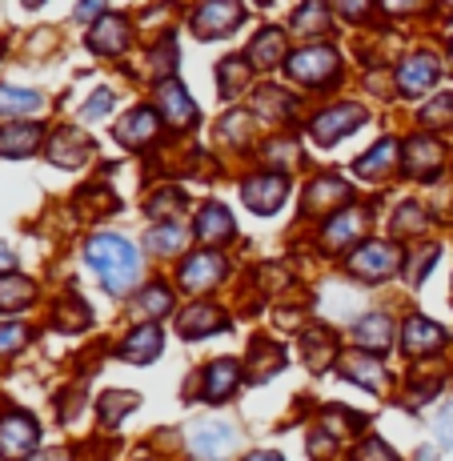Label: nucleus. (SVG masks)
I'll use <instances>...</instances> for the list:
<instances>
[{
	"label": "nucleus",
	"mask_w": 453,
	"mask_h": 461,
	"mask_svg": "<svg viewBox=\"0 0 453 461\" xmlns=\"http://www.w3.org/2000/svg\"><path fill=\"white\" fill-rule=\"evenodd\" d=\"M88 253V265L96 269V277H101V285L109 289V294H129L132 285H137L140 277V257L132 249L124 237H113V233H101L93 237V241L85 245Z\"/></svg>",
	"instance_id": "1"
},
{
	"label": "nucleus",
	"mask_w": 453,
	"mask_h": 461,
	"mask_svg": "<svg viewBox=\"0 0 453 461\" xmlns=\"http://www.w3.org/2000/svg\"><path fill=\"white\" fill-rule=\"evenodd\" d=\"M337 68H341L337 65V52L322 49V44L293 52V57L285 60V73L293 77V81H301V85H330L337 77Z\"/></svg>",
	"instance_id": "2"
},
{
	"label": "nucleus",
	"mask_w": 453,
	"mask_h": 461,
	"mask_svg": "<svg viewBox=\"0 0 453 461\" xmlns=\"http://www.w3.org/2000/svg\"><path fill=\"white\" fill-rule=\"evenodd\" d=\"M397 265H402V253H397V245H389V241H366L358 253L349 257V273L361 277V281L394 277Z\"/></svg>",
	"instance_id": "3"
},
{
	"label": "nucleus",
	"mask_w": 453,
	"mask_h": 461,
	"mask_svg": "<svg viewBox=\"0 0 453 461\" xmlns=\"http://www.w3.org/2000/svg\"><path fill=\"white\" fill-rule=\"evenodd\" d=\"M37 421L29 413H5L0 418V457L5 461H24L37 446Z\"/></svg>",
	"instance_id": "4"
},
{
	"label": "nucleus",
	"mask_w": 453,
	"mask_h": 461,
	"mask_svg": "<svg viewBox=\"0 0 453 461\" xmlns=\"http://www.w3.org/2000/svg\"><path fill=\"white\" fill-rule=\"evenodd\" d=\"M221 277H225V257L221 253H193L189 261L181 265V285L189 289V294H209V289L221 285Z\"/></svg>",
	"instance_id": "5"
},
{
	"label": "nucleus",
	"mask_w": 453,
	"mask_h": 461,
	"mask_svg": "<svg viewBox=\"0 0 453 461\" xmlns=\"http://www.w3.org/2000/svg\"><path fill=\"white\" fill-rule=\"evenodd\" d=\"M366 121V109L361 104H337V109H325L313 117V140L317 145H333V140H341L345 132H353Z\"/></svg>",
	"instance_id": "6"
},
{
	"label": "nucleus",
	"mask_w": 453,
	"mask_h": 461,
	"mask_svg": "<svg viewBox=\"0 0 453 461\" xmlns=\"http://www.w3.org/2000/svg\"><path fill=\"white\" fill-rule=\"evenodd\" d=\"M189 446H193V454L197 457L221 461L229 449L237 446V429L233 425H225V421H205V425H197V429L189 433Z\"/></svg>",
	"instance_id": "7"
},
{
	"label": "nucleus",
	"mask_w": 453,
	"mask_h": 461,
	"mask_svg": "<svg viewBox=\"0 0 453 461\" xmlns=\"http://www.w3.org/2000/svg\"><path fill=\"white\" fill-rule=\"evenodd\" d=\"M285 193H289V181L281 173H261L253 181H245V205L253 212H277L285 205Z\"/></svg>",
	"instance_id": "8"
},
{
	"label": "nucleus",
	"mask_w": 453,
	"mask_h": 461,
	"mask_svg": "<svg viewBox=\"0 0 453 461\" xmlns=\"http://www.w3.org/2000/svg\"><path fill=\"white\" fill-rule=\"evenodd\" d=\"M161 345H165L161 325H157V321H145V325H137V330H132V333L121 341V357L132 361V366H149V361L161 353Z\"/></svg>",
	"instance_id": "9"
},
{
	"label": "nucleus",
	"mask_w": 453,
	"mask_h": 461,
	"mask_svg": "<svg viewBox=\"0 0 453 461\" xmlns=\"http://www.w3.org/2000/svg\"><path fill=\"white\" fill-rule=\"evenodd\" d=\"M241 5H205V8H197L193 13V24H197V32L205 41H213V37H225V32H233L237 24H241Z\"/></svg>",
	"instance_id": "10"
},
{
	"label": "nucleus",
	"mask_w": 453,
	"mask_h": 461,
	"mask_svg": "<svg viewBox=\"0 0 453 461\" xmlns=\"http://www.w3.org/2000/svg\"><path fill=\"white\" fill-rule=\"evenodd\" d=\"M438 77H441L438 57H430V52H417V57H410L402 65V73H397V85H402L405 96H417V93H425V88L438 81Z\"/></svg>",
	"instance_id": "11"
},
{
	"label": "nucleus",
	"mask_w": 453,
	"mask_h": 461,
	"mask_svg": "<svg viewBox=\"0 0 453 461\" xmlns=\"http://www.w3.org/2000/svg\"><path fill=\"white\" fill-rule=\"evenodd\" d=\"M157 101H161V117L173 129H185V125L197 121V104H193V96H185V88L177 81H165L161 88H157Z\"/></svg>",
	"instance_id": "12"
},
{
	"label": "nucleus",
	"mask_w": 453,
	"mask_h": 461,
	"mask_svg": "<svg viewBox=\"0 0 453 461\" xmlns=\"http://www.w3.org/2000/svg\"><path fill=\"white\" fill-rule=\"evenodd\" d=\"M402 345H405V353H413V357H430L433 349H441V345H446V330H441V325H433L430 317H410V321H405Z\"/></svg>",
	"instance_id": "13"
},
{
	"label": "nucleus",
	"mask_w": 453,
	"mask_h": 461,
	"mask_svg": "<svg viewBox=\"0 0 453 461\" xmlns=\"http://www.w3.org/2000/svg\"><path fill=\"white\" fill-rule=\"evenodd\" d=\"M341 374L349 377V381H358L361 389H385L389 385V374H385V366H381L373 353H345V361H341Z\"/></svg>",
	"instance_id": "14"
},
{
	"label": "nucleus",
	"mask_w": 453,
	"mask_h": 461,
	"mask_svg": "<svg viewBox=\"0 0 453 461\" xmlns=\"http://www.w3.org/2000/svg\"><path fill=\"white\" fill-rule=\"evenodd\" d=\"M88 49L104 52V57H117V52L129 49V21L117 13H109L93 32H88Z\"/></svg>",
	"instance_id": "15"
},
{
	"label": "nucleus",
	"mask_w": 453,
	"mask_h": 461,
	"mask_svg": "<svg viewBox=\"0 0 453 461\" xmlns=\"http://www.w3.org/2000/svg\"><path fill=\"white\" fill-rule=\"evenodd\" d=\"M41 137H44L41 125H29V121H21V125H5V129H0V157L21 161V157L37 153Z\"/></svg>",
	"instance_id": "16"
},
{
	"label": "nucleus",
	"mask_w": 453,
	"mask_h": 461,
	"mask_svg": "<svg viewBox=\"0 0 453 461\" xmlns=\"http://www.w3.org/2000/svg\"><path fill=\"white\" fill-rule=\"evenodd\" d=\"M201 385H205L201 389L205 402H225V397L241 385V366H237V361H213L205 369V377H201Z\"/></svg>",
	"instance_id": "17"
},
{
	"label": "nucleus",
	"mask_w": 453,
	"mask_h": 461,
	"mask_svg": "<svg viewBox=\"0 0 453 461\" xmlns=\"http://www.w3.org/2000/svg\"><path fill=\"white\" fill-rule=\"evenodd\" d=\"M157 129H161V121H157L153 109H132L129 117L121 121L117 140L121 145H129V149H140V145H149V140L157 137Z\"/></svg>",
	"instance_id": "18"
},
{
	"label": "nucleus",
	"mask_w": 453,
	"mask_h": 461,
	"mask_svg": "<svg viewBox=\"0 0 453 461\" xmlns=\"http://www.w3.org/2000/svg\"><path fill=\"white\" fill-rule=\"evenodd\" d=\"M249 60L257 68H273V65H285V32L281 29H261L249 49Z\"/></svg>",
	"instance_id": "19"
},
{
	"label": "nucleus",
	"mask_w": 453,
	"mask_h": 461,
	"mask_svg": "<svg viewBox=\"0 0 453 461\" xmlns=\"http://www.w3.org/2000/svg\"><path fill=\"white\" fill-rule=\"evenodd\" d=\"M88 137L85 132H77V129H60L57 137H52V145H49V157L57 165H81L85 157H88Z\"/></svg>",
	"instance_id": "20"
},
{
	"label": "nucleus",
	"mask_w": 453,
	"mask_h": 461,
	"mask_svg": "<svg viewBox=\"0 0 453 461\" xmlns=\"http://www.w3.org/2000/svg\"><path fill=\"white\" fill-rule=\"evenodd\" d=\"M197 241H225V237H233V217H229L225 205H205L197 212Z\"/></svg>",
	"instance_id": "21"
},
{
	"label": "nucleus",
	"mask_w": 453,
	"mask_h": 461,
	"mask_svg": "<svg viewBox=\"0 0 453 461\" xmlns=\"http://www.w3.org/2000/svg\"><path fill=\"white\" fill-rule=\"evenodd\" d=\"M389 341H394V325H389V317L381 313H369L358 321V330H353V345H361V349H389Z\"/></svg>",
	"instance_id": "22"
},
{
	"label": "nucleus",
	"mask_w": 453,
	"mask_h": 461,
	"mask_svg": "<svg viewBox=\"0 0 453 461\" xmlns=\"http://www.w3.org/2000/svg\"><path fill=\"white\" fill-rule=\"evenodd\" d=\"M44 109V96L32 88H16V85H0V117H29V113Z\"/></svg>",
	"instance_id": "23"
},
{
	"label": "nucleus",
	"mask_w": 453,
	"mask_h": 461,
	"mask_svg": "<svg viewBox=\"0 0 453 461\" xmlns=\"http://www.w3.org/2000/svg\"><path fill=\"white\" fill-rule=\"evenodd\" d=\"M441 145L433 137H417L413 145H410V153H405V168L410 173H417V176H430V173H438L441 168Z\"/></svg>",
	"instance_id": "24"
},
{
	"label": "nucleus",
	"mask_w": 453,
	"mask_h": 461,
	"mask_svg": "<svg viewBox=\"0 0 453 461\" xmlns=\"http://www.w3.org/2000/svg\"><path fill=\"white\" fill-rule=\"evenodd\" d=\"M32 297H37V289H32L29 277H16V273L0 277V313H8V309H24Z\"/></svg>",
	"instance_id": "25"
},
{
	"label": "nucleus",
	"mask_w": 453,
	"mask_h": 461,
	"mask_svg": "<svg viewBox=\"0 0 453 461\" xmlns=\"http://www.w3.org/2000/svg\"><path fill=\"white\" fill-rule=\"evenodd\" d=\"M217 330H225V313H217V309L197 305V309H189V313L181 317V333L185 337H205V333H217Z\"/></svg>",
	"instance_id": "26"
},
{
	"label": "nucleus",
	"mask_w": 453,
	"mask_h": 461,
	"mask_svg": "<svg viewBox=\"0 0 453 461\" xmlns=\"http://www.w3.org/2000/svg\"><path fill=\"white\" fill-rule=\"evenodd\" d=\"M361 212L358 209H345L341 217H333L330 225H325V245H330V249H341V245H349V237H358L361 233Z\"/></svg>",
	"instance_id": "27"
},
{
	"label": "nucleus",
	"mask_w": 453,
	"mask_h": 461,
	"mask_svg": "<svg viewBox=\"0 0 453 461\" xmlns=\"http://www.w3.org/2000/svg\"><path fill=\"white\" fill-rule=\"evenodd\" d=\"M345 197H349V185L341 176H325V181H313V189H309V209H325Z\"/></svg>",
	"instance_id": "28"
},
{
	"label": "nucleus",
	"mask_w": 453,
	"mask_h": 461,
	"mask_svg": "<svg viewBox=\"0 0 453 461\" xmlns=\"http://www.w3.org/2000/svg\"><path fill=\"white\" fill-rule=\"evenodd\" d=\"M149 253L153 257H168V253H177L185 245V229L181 225H157L153 233H149Z\"/></svg>",
	"instance_id": "29"
},
{
	"label": "nucleus",
	"mask_w": 453,
	"mask_h": 461,
	"mask_svg": "<svg viewBox=\"0 0 453 461\" xmlns=\"http://www.w3.org/2000/svg\"><path fill=\"white\" fill-rule=\"evenodd\" d=\"M137 309L145 313V321H161V313L173 309V294L165 285H149V294L137 297Z\"/></svg>",
	"instance_id": "30"
},
{
	"label": "nucleus",
	"mask_w": 453,
	"mask_h": 461,
	"mask_svg": "<svg viewBox=\"0 0 453 461\" xmlns=\"http://www.w3.org/2000/svg\"><path fill=\"white\" fill-rule=\"evenodd\" d=\"M389 161H394V140H381L377 149H369V153L358 161V173L361 176H381V173H389Z\"/></svg>",
	"instance_id": "31"
},
{
	"label": "nucleus",
	"mask_w": 453,
	"mask_h": 461,
	"mask_svg": "<svg viewBox=\"0 0 453 461\" xmlns=\"http://www.w3.org/2000/svg\"><path fill=\"white\" fill-rule=\"evenodd\" d=\"M245 81H249V65H245V60H221V93H225V96L241 93Z\"/></svg>",
	"instance_id": "32"
},
{
	"label": "nucleus",
	"mask_w": 453,
	"mask_h": 461,
	"mask_svg": "<svg viewBox=\"0 0 453 461\" xmlns=\"http://www.w3.org/2000/svg\"><path fill=\"white\" fill-rule=\"evenodd\" d=\"M132 405H137V397H132V393H104L101 397V418H104V425H117L121 413H129Z\"/></svg>",
	"instance_id": "33"
},
{
	"label": "nucleus",
	"mask_w": 453,
	"mask_h": 461,
	"mask_svg": "<svg viewBox=\"0 0 453 461\" xmlns=\"http://www.w3.org/2000/svg\"><path fill=\"white\" fill-rule=\"evenodd\" d=\"M24 341H29V325H21V321H5V325H0V357H13Z\"/></svg>",
	"instance_id": "34"
},
{
	"label": "nucleus",
	"mask_w": 453,
	"mask_h": 461,
	"mask_svg": "<svg viewBox=\"0 0 453 461\" xmlns=\"http://www.w3.org/2000/svg\"><path fill=\"white\" fill-rule=\"evenodd\" d=\"M322 24H325V8L322 5H305V8L293 13V29L297 32H322Z\"/></svg>",
	"instance_id": "35"
},
{
	"label": "nucleus",
	"mask_w": 453,
	"mask_h": 461,
	"mask_svg": "<svg viewBox=\"0 0 453 461\" xmlns=\"http://www.w3.org/2000/svg\"><path fill=\"white\" fill-rule=\"evenodd\" d=\"M353 461H397V454L381 438H369V441H361V446H358Z\"/></svg>",
	"instance_id": "36"
},
{
	"label": "nucleus",
	"mask_w": 453,
	"mask_h": 461,
	"mask_svg": "<svg viewBox=\"0 0 453 461\" xmlns=\"http://www.w3.org/2000/svg\"><path fill=\"white\" fill-rule=\"evenodd\" d=\"M249 125H253V121L245 117V113H229L225 121H221V140H245L249 137Z\"/></svg>",
	"instance_id": "37"
},
{
	"label": "nucleus",
	"mask_w": 453,
	"mask_h": 461,
	"mask_svg": "<svg viewBox=\"0 0 453 461\" xmlns=\"http://www.w3.org/2000/svg\"><path fill=\"white\" fill-rule=\"evenodd\" d=\"M449 117H453V93L438 96L430 109H421V121H425V125H441V121H449Z\"/></svg>",
	"instance_id": "38"
},
{
	"label": "nucleus",
	"mask_w": 453,
	"mask_h": 461,
	"mask_svg": "<svg viewBox=\"0 0 453 461\" xmlns=\"http://www.w3.org/2000/svg\"><path fill=\"white\" fill-rule=\"evenodd\" d=\"M433 433H438L441 446L453 449V402H449V405H441V413L433 418Z\"/></svg>",
	"instance_id": "39"
},
{
	"label": "nucleus",
	"mask_w": 453,
	"mask_h": 461,
	"mask_svg": "<svg viewBox=\"0 0 453 461\" xmlns=\"http://www.w3.org/2000/svg\"><path fill=\"white\" fill-rule=\"evenodd\" d=\"M397 233H413V229H425V212L417 209V205H405L402 212H397Z\"/></svg>",
	"instance_id": "40"
},
{
	"label": "nucleus",
	"mask_w": 453,
	"mask_h": 461,
	"mask_svg": "<svg viewBox=\"0 0 453 461\" xmlns=\"http://www.w3.org/2000/svg\"><path fill=\"white\" fill-rule=\"evenodd\" d=\"M109 109H113V93H109V88H101V93H93V101L85 104V117L96 121V117H104Z\"/></svg>",
	"instance_id": "41"
},
{
	"label": "nucleus",
	"mask_w": 453,
	"mask_h": 461,
	"mask_svg": "<svg viewBox=\"0 0 453 461\" xmlns=\"http://www.w3.org/2000/svg\"><path fill=\"white\" fill-rule=\"evenodd\" d=\"M245 461H285L281 454H273V449H257V454H249Z\"/></svg>",
	"instance_id": "42"
},
{
	"label": "nucleus",
	"mask_w": 453,
	"mask_h": 461,
	"mask_svg": "<svg viewBox=\"0 0 453 461\" xmlns=\"http://www.w3.org/2000/svg\"><path fill=\"white\" fill-rule=\"evenodd\" d=\"M32 461H68V457H65V449H44V454H37Z\"/></svg>",
	"instance_id": "43"
},
{
	"label": "nucleus",
	"mask_w": 453,
	"mask_h": 461,
	"mask_svg": "<svg viewBox=\"0 0 453 461\" xmlns=\"http://www.w3.org/2000/svg\"><path fill=\"white\" fill-rule=\"evenodd\" d=\"M8 265H13V257H8V249L0 245V269H8Z\"/></svg>",
	"instance_id": "44"
},
{
	"label": "nucleus",
	"mask_w": 453,
	"mask_h": 461,
	"mask_svg": "<svg viewBox=\"0 0 453 461\" xmlns=\"http://www.w3.org/2000/svg\"><path fill=\"white\" fill-rule=\"evenodd\" d=\"M140 461H153V457H140Z\"/></svg>",
	"instance_id": "45"
},
{
	"label": "nucleus",
	"mask_w": 453,
	"mask_h": 461,
	"mask_svg": "<svg viewBox=\"0 0 453 461\" xmlns=\"http://www.w3.org/2000/svg\"><path fill=\"white\" fill-rule=\"evenodd\" d=\"M449 52H453V44H449Z\"/></svg>",
	"instance_id": "46"
}]
</instances>
